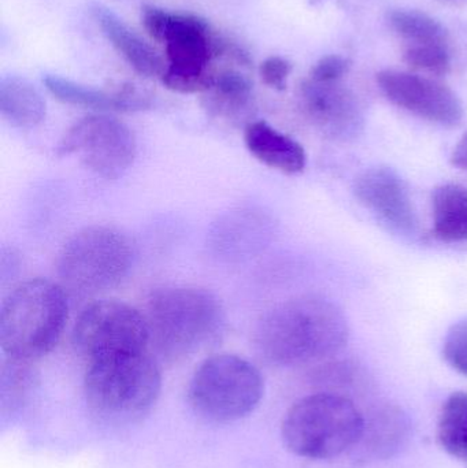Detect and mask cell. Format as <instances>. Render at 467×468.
I'll use <instances>...</instances> for the list:
<instances>
[{
    "mask_svg": "<svg viewBox=\"0 0 467 468\" xmlns=\"http://www.w3.org/2000/svg\"><path fill=\"white\" fill-rule=\"evenodd\" d=\"M348 335L342 308L325 297L303 296L268 311L258 322L254 341L268 362L290 367L336 354Z\"/></svg>",
    "mask_w": 467,
    "mask_h": 468,
    "instance_id": "1",
    "label": "cell"
},
{
    "mask_svg": "<svg viewBox=\"0 0 467 468\" xmlns=\"http://www.w3.org/2000/svg\"><path fill=\"white\" fill-rule=\"evenodd\" d=\"M144 316L150 343L166 359H180L210 346L225 326L218 297L196 286L154 289L148 296Z\"/></svg>",
    "mask_w": 467,
    "mask_h": 468,
    "instance_id": "2",
    "label": "cell"
},
{
    "mask_svg": "<svg viewBox=\"0 0 467 468\" xmlns=\"http://www.w3.org/2000/svg\"><path fill=\"white\" fill-rule=\"evenodd\" d=\"M161 387V371L147 351L92 360L84 384L90 412L114 425L134 422L148 414L158 400Z\"/></svg>",
    "mask_w": 467,
    "mask_h": 468,
    "instance_id": "3",
    "label": "cell"
},
{
    "mask_svg": "<svg viewBox=\"0 0 467 468\" xmlns=\"http://www.w3.org/2000/svg\"><path fill=\"white\" fill-rule=\"evenodd\" d=\"M63 286L36 278L16 286L0 307V346L10 359H38L51 352L68 321Z\"/></svg>",
    "mask_w": 467,
    "mask_h": 468,
    "instance_id": "4",
    "label": "cell"
},
{
    "mask_svg": "<svg viewBox=\"0 0 467 468\" xmlns=\"http://www.w3.org/2000/svg\"><path fill=\"white\" fill-rule=\"evenodd\" d=\"M364 425L365 418L353 401L334 393H317L288 410L282 441L293 455L328 461L356 447Z\"/></svg>",
    "mask_w": 467,
    "mask_h": 468,
    "instance_id": "5",
    "label": "cell"
},
{
    "mask_svg": "<svg viewBox=\"0 0 467 468\" xmlns=\"http://www.w3.org/2000/svg\"><path fill=\"white\" fill-rule=\"evenodd\" d=\"M133 261L134 247L125 233L93 225L66 242L58 258V274L73 293H101L122 282Z\"/></svg>",
    "mask_w": 467,
    "mask_h": 468,
    "instance_id": "6",
    "label": "cell"
},
{
    "mask_svg": "<svg viewBox=\"0 0 467 468\" xmlns=\"http://www.w3.org/2000/svg\"><path fill=\"white\" fill-rule=\"evenodd\" d=\"M143 24L155 40L166 46L167 66L162 81L170 90L192 93L210 90L214 74L208 70L216 43L210 27L196 16L145 7Z\"/></svg>",
    "mask_w": 467,
    "mask_h": 468,
    "instance_id": "7",
    "label": "cell"
},
{
    "mask_svg": "<svg viewBox=\"0 0 467 468\" xmlns=\"http://www.w3.org/2000/svg\"><path fill=\"white\" fill-rule=\"evenodd\" d=\"M262 374L249 360L222 354L206 359L189 384V403L211 422L228 423L249 417L263 398Z\"/></svg>",
    "mask_w": 467,
    "mask_h": 468,
    "instance_id": "8",
    "label": "cell"
},
{
    "mask_svg": "<svg viewBox=\"0 0 467 468\" xmlns=\"http://www.w3.org/2000/svg\"><path fill=\"white\" fill-rule=\"evenodd\" d=\"M150 329L136 308L101 300L88 305L73 329V346L90 362L109 355L147 351Z\"/></svg>",
    "mask_w": 467,
    "mask_h": 468,
    "instance_id": "9",
    "label": "cell"
},
{
    "mask_svg": "<svg viewBox=\"0 0 467 468\" xmlns=\"http://www.w3.org/2000/svg\"><path fill=\"white\" fill-rule=\"evenodd\" d=\"M133 132L115 118L96 114L74 123L57 145L59 156H79L99 177L117 180L136 158Z\"/></svg>",
    "mask_w": 467,
    "mask_h": 468,
    "instance_id": "10",
    "label": "cell"
},
{
    "mask_svg": "<svg viewBox=\"0 0 467 468\" xmlns=\"http://www.w3.org/2000/svg\"><path fill=\"white\" fill-rule=\"evenodd\" d=\"M358 202L397 236L414 239L419 221L408 184L397 170L387 166L365 170L354 184Z\"/></svg>",
    "mask_w": 467,
    "mask_h": 468,
    "instance_id": "11",
    "label": "cell"
},
{
    "mask_svg": "<svg viewBox=\"0 0 467 468\" xmlns=\"http://www.w3.org/2000/svg\"><path fill=\"white\" fill-rule=\"evenodd\" d=\"M377 82L392 103L424 120L443 126H455L462 121L460 98L441 82L398 70L380 71Z\"/></svg>",
    "mask_w": 467,
    "mask_h": 468,
    "instance_id": "12",
    "label": "cell"
},
{
    "mask_svg": "<svg viewBox=\"0 0 467 468\" xmlns=\"http://www.w3.org/2000/svg\"><path fill=\"white\" fill-rule=\"evenodd\" d=\"M302 101L310 120L324 134L337 140L354 139L364 126L358 99L339 81L310 79L302 85Z\"/></svg>",
    "mask_w": 467,
    "mask_h": 468,
    "instance_id": "13",
    "label": "cell"
},
{
    "mask_svg": "<svg viewBox=\"0 0 467 468\" xmlns=\"http://www.w3.org/2000/svg\"><path fill=\"white\" fill-rule=\"evenodd\" d=\"M266 224L265 217L255 208L229 211L214 225L211 248L228 261L249 258L265 241Z\"/></svg>",
    "mask_w": 467,
    "mask_h": 468,
    "instance_id": "14",
    "label": "cell"
},
{
    "mask_svg": "<svg viewBox=\"0 0 467 468\" xmlns=\"http://www.w3.org/2000/svg\"><path fill=\"white\" fill-rule=\"evenodd\" d=\"M244 142L249 153L271 169L285 175H298L306 167L303 145L263 121L247 125Z\"/></svg>",
    "mask_w": 467,
    "mask_h": 468,
    "instance_id": "15",
    "label": "cell"
},
{
    "mask_svg": "<svg viewBox=\"0 0 467 468\" xmlns=\"http://www.w3.org/2000/svg\"><path fill=\"white\" fill-rule=\"evenodd\" d=\"M411 422L409 415L397 406L376 410L365 420L364 431L356 447L365 458L387 461L399 453L410 440Z\"/></svg>",
    "mask_w": 467,
    "mask_h": 468,
    "instance_id": "16",
    "label": "cell"
},
{
    "mask_svg": "<svg viewBox=\"0 0 467 468\" xmlns=\"http://www.w3.org/2000/svg\"><path fill=\"white\" fill-rule=\"evenodd\" d=\"M90 11L104 36L137 73L144 77L164 76L161 58L117 14L99 3L92 5Z\"/></svg>",
    "mask_w": 467,
    "mask_h": 468,
    "instance_id": "17",
    "label": "cell"
},
{
    "mask_svg": "<svg viewBox=\"0 0 467 468\" xmlns=\"http://www.w3.org/2000/svg\"><path fill=\"white\" fill-rule=\"evenodd\" d=\"M44 84L60 101L96 112H140L151 104L147 98L133 90L110 93L59 76H46Z\"/></svg>",
    "mask_w": 467,
    "mask_h": 468,
    "instance_id": "18",
    "label": "cell"
},
{
    "mask_svg": "<svg viewBox=\"0 0 467 468\" xmlns=\"http://www.w3.org/2000/svg\"><path fill=\"white\" fill-rule=\"evenodd\" d=\"M0 114L16 128H33L46 118V101L27 80L18 76L2 77Z\"/></svg>",
    "mask_w": 467,
    "mask_h": 468,
    "instance_id": "19",
    "label": "cell"
},
{
    "mask_svg": "<svg viewBox=\"0 0 467 468\" xmlns=\"http://www.w3.org/2000/svg\"><path fill=\"white\" fill-rule=\"evenodd\" d=\"M433 233L443 241L467 239V188L444 184L432 197Z\"/></svg>",
    "mask_w": 467,
    "mask_h": 468,
    "instance_id": "20",
    "label": "cell"
},
{
    "mask_svg": "<svg viewBox=\"0 0 467 468\" xmlns=\"http://www.w3.org/2000/svg\"><path fill=\"white\" fill-rule=\"evenodd\" d=\"M207 107L217 115L238 118L249 109L252 96V84L244 74L228 70L214 77ZM207 90V92H208Z\"/></svg>",
    "mask_w": 467,
    "mask_h": 468,
    "instance_id": "21",
    "label": "cell"
},
{
    "mask_svg": "<svg viewBox=\"0 0 467 468\" xmlns=\"http://www.w3.org/2000/svg\"><path fill=\"white\" fill-rule=\"evenodd\" d=\"M438 440L449 455L467 461V393L455 392L447 399L439 418Z\"/></svg>",
    "mask_w": 467,
    "mask_h": 468,
    "instance_id": "22",
    "label": "cell"
},
{
    "mask_svg": "<svg viewBox=\"0 0 467 468\" xmlns=\"http://www.w3.org/2000/svg\"><path fill=\"white\" fill-rule=\"evenodd\" d=\"M392 29L406 40L417 44L447 46V30L440 22L417 10H394L388 14Z\"/></svg>",
    "mask_w": 467,
    "mask_h": 468,
    "instance_id": "23",
    "label": "cell"
},
{
    "mask_svg": "<svg viewBox=\"0 0 467 468\" xmlns=\"http://www.w3.org/2000/svg\"><path fill=\"white\" fill-rule=\"evenodd\" d=\"M405 62L417 70L428 71V73L446 74L451 66L449 49L447 46L440 44H417L411 46L405 52Z\"/></svg>",
    "mask_w": 467,
    "mask_h": 468,
    "instance_id": "24",
    "label": "cell"
},
{
    "mask_svg": "<svg viewBox=\"0 0 467 468\" xmlns=\"http://www.w3.org/2000/svg\"><path fill=\"white\" fill-rule=\"evenodd\" d=\"M443 356L454 370L467 377V318L450 327L444 338Z\"/></svg>",
    "mask_w": 467,
    "mask_h": 468,
    "instance_id": "25",
    "label": "cell"
},
{
    "mask_svg": "<svg viewBox=\"0 0 467 468\" xmlns=\"http://www.w3.org/2000/svg\"><path fill=\"white\" fill-rule=\"evenodd\" d=\"M350 69V60L340 55L323 58L312 71V80L321 82L339 81Z\"/></svg>",
    "mask_w": 467,
    "mask_h": 468,
    "instance_id": "26",
    "label": "cell"
},
{
    "mask_svg": "<svg viewBox=\"0 0 467 468\" xmlns=\"http://www.w3.org/2000/svg\"><path fill=\"white\" fill-rule=\"evenodd\" d=\"M291 63L280 57H271L260 66V77L263 82L274 90H284L288 76L291 74Z\"/></svg>",
    "mask_w": 467,
    "mask_h": 468,
    "instance_id": "27",
    "label": "cell"
},
{
    "mask_svg": "<svg viewBox=\"0 0 467 468\" xmlns=\"http://www.w3.org/2000/svg\"><path fill=\"white\" fill-rule=\"evenodd\" d=\"M451 162L454 166L460 167L461 170L467 172V132L463 134L462 139L458 143L452 153Z\"/></svg>",
    "mask_w": 467,
    "mask_h": 468,
    "instance_id": "28",
    "label": "cell"
}]
</instances>
